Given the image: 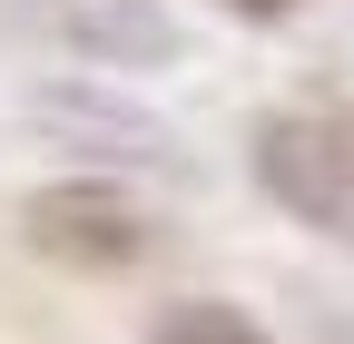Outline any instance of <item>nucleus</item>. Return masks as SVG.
<instances>
[{
	"label": "nucleus",
	"mask_w": 354,
	"mask_h": 344,
	"mask_svg": "<svg viewBox=\"0 0 354 344\" xmlns=\"http://www.w3.org/2000/svg\"><path fill=\"white\" fill-rule=\"evenodd\" d=\"M246 178L276 217H295L305 236L354 256V108H325V99L266 108L246 128Z\"/></svg>",
	"instance_id": "nucleus-1"
},
{
	"label": "nucleus",
	"mask_w": 354,
	"mask_h": 344,
	"mask_svg": "<svg viewBox=\"0 0 354 344\" xmlns=\"http://www.w3.org/2000/svg\"><path fill=\"white\" fill-rule=\"evenodd\" d=\"M30 128L50 148H69L79 157V178H167V187H187L197 178V157H187V138L158 118V108H138V89H118V79H30Z\"/></svg>",
	"instance_id": "nucleus-2"
},
{
	"label": "nucleus",
	"mask_w": 354,
	"mask_h": 344,
	"mask_svg": "<svg viewBox=\"0 0 354 344\" xmlns=\"http://www.w3.org/2000/svg\"><path fill=\"white\" fill-rule=\"evenodd\" d=\"M20 246L59 276H138L167 246V227L128 178H50L20 197Z\"/></svg>",
	"instance_id": "nucleus-3"
},
{
	"label": "nucleus",
	"mask_w": 354,
	"mask_h": 344,
	"mask_svg": "<svg viewBox=\"0 0 354 344\" xmlns=\"http://www.w3.org/2000/svg\"><path fill=\"white\" fill-rule=\"evenodd\" d=\"M50 59H79V69H177L187 59V20L167 0H0Z\"/></svg>",
	"instance_id": "nucleus-4"
},
{
	"label": "nucleus",
	"mask_w": 354,
	"mask_h": 344,
	"mask_svg": "<svg viewBox=\"0 0 354 344\" xmlns=\"http://www.w3.org/2000/svg\"><path fill=\"white\" fill-rule=\"evenodd\" d=\"M148 344H276V334H266L246 305H227V295H167Z\"/></svg>",
	"instance_id": "nucleus-5"
},
{
	"label": "nucleus",
	"mask_w": 354,
	"mask_h": 344,
	"mask_svg": "<svg viewBox=\"0 0 354 344\" xmlns=\"http://www.w3.org/2000/svg\"><path fill=\"white\" fill-rule=\"evenodd\" d=\"M216 10H227V20H246V30H276L295 0H216Z\"/></svg>",
	"instance_id": "nucleus-6"
},
{
	"label": "nucleus",
	"mask_w": 354,
	"mask_h": 344,
	"mask_svg": "<svg viewBox=\"0 0 354 344\" xmlns=\"http://www.w3.org/2000/svg\"><path fill=\"white\" fill-rule=\"evenodd\" d=\"M315 334H325V344H354V315H335V305H325V315H315Z\"/></svg>",
	"instance_id": "nucleus-7"
}]
</instances>
